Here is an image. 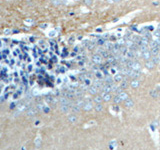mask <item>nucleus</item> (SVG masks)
I'll use <instances>...</instances> for the list:
<instances>
[{
    "label": "nucleus",
    "instance_id": "nucleus-27",
    "mask_svg": "<svg viewBox=\"0 0 160 150\" xmlns=\"http://www.w3.org/2000/svg\"><path fill=\"white\" fill-rule=\"evenodd\" d=\"M154 65H155V64L152 62V60H151V61H147L146 64H145V66H146L147 69H152V68L154 67Z\"/></svg>",
    "mask_w": 160,
    "mask_h": 150
},
{
    "label": "nucleus",
    "instance_id": "nucleus-25",
    "mask_svg": "<svg viewBox=\"0 0 160 150\" xmlns=\"http://www.w3.org/2000/svg\"><path fill=\"white\" fill-rule=\"evenodd\" d=\"M102 101H103L102 95H95V97H94V102L95 103H101Z\"/></svg>",
    "mask_w": 160,
    "mask_h": 150
},
{
    "label": "nucleus",
    "instance_id": "nucleus-17",
    "mask_svg": "<svg viewBox=\"0 0 160 150\" xmlns=\"http://www.w3.org/2000/svg\"><path fill=\"white\" fill-rule=\"evenodd\" d=\"M46 102H47V103H50V104H54V103L56 102V99H55L53 96L48 95V96H46Z\"/></svg>",
    "mask_w": 160,
    "mask_h": 150
},
{
    "label": "nucleus",
    "instance_id": "nucleus-22",
    "mask_svg": "<svg viewBox=\"0 0 160 150\" xmlns=\"http://www.w3.org/2000/svg\"><path fill=\"white\" fill-rule=\"evenodd\" d=\"M96 44L98 46H102L105 44V38H102V37H98V40H97Z\"/></svg>",
    "mask_w": 160,
    "mask_h": 150
},
{
    "label": "nucleus",
    "instance_id": "nucleus-47",
    "mask_svg": "<svg viewBox=\"0 0 160 150\" xmlns=\"http://www.w3.org/2000/svg\"><path fill=\"white\" fill-rule=\"evenodd\" d=\"M87 47H88V49H92V48L94 47V44H93V43H90Z\"/></svg>",
    "mask_w": 160,
    "mask_h": 150
},
{
    "label": "nucleus",
    "instance_id": "nucleus-21",
    "mask_svg": "<svg viewBox=\"0 0 160 150\" xmlns=\"http://www.w3.org/2000/svg\"><path fill=\"white\" fill-rule=\"evenodd\" d=\"M105 49L106 50H108V51H111V50L113 49V45L114 44L113 43H111V42H105Z\"/></svg>",
    "mask_w": 160,
    "mask_h": 150
},
{
    "label": "nucleus",
    "instance_id": "nucleus-46",
    "mask_svg": "<svg viewBox=\"0 0 160 150\" xmlns=\"http://www.w3.org/2000/svg\"><path fill=\"white\" fill-rule=\"evenodd\" d=\"M4 33H5V34H10L11 30H10V29H5V30H4Z\"/></svg>",
    "mask_w": 160,
    "mask_h": 150
},
{
    "label": "nucleus",
    "instance_id": "nucleus-29",
    "mask_svg": "<svg viewBox=\"0 0 160 150\" xmlns=\"http://www.w3.org/2000/svg\"><path fill=\"white\" fill-rule=\"evenodd\" d=\"M95 110L97 111V112H100V111H102L103 110V106L101 105V103H96V105H95Z\"/></svg>",
    "mask_w": 160,
    "mask_h": 150
},
{
    "label": "nucleus",
    "instance_id": "nucleus-23",
    "mask_svg": "<svg viewBox=\"0 0 160 150\" xmlns=\"http://www.w3.org/2000/svg\"><path fill=\"white\" fill-rule=\"evenodd\" d=\"M104 81H105V83H107V84H112V83L114 82V79L111 76H107V77H104Z\"/></svg>",
    "mask_w": 160,
    "mask_h": 150
},
{
    "label": "nucleus",
    "instance_id": "nucleus-40",
    "mask_svg": "<svg viewBox=\"0 0 160 150\" xmlns=\"http://www.w3.org/2000/svg\"><path fill=\"white\" fill-rule=\"evenodd\" d=\"M21 92H22V90H21V89H19V90L17 91V92L14 94V95H13V98H14V99H15V98H18V97L21 95Z\"/></svg>",
    "mask_w": 160,
    "mask_h": 150
},
{
    "label": "nucleus",
    "instance_id": "nucleus-1",
    "mask_svg": "<svg viewBox=\"0 0 160 150\" xmlns=\"http://www.w3.org/2000/svg\"><path fill=\"white\" fill-rule=\"evenodd\" d=\"M102 60H103V57H102L101 54H99V53L94 54L93 56H92V61H93V63L96 64V65L101 64L102 63Z\"/></svg>",
    "mask_w": 160,
    "mask_h": 150
},
{
    "label": "nucleus",
    "instance_id": "nucleus-42",
    "mask_svg": "<svg viewBox=\"0 0 160 150\" xmlns=\"http://www.w3.org/2000/svg\"><path fill=\"white\" fill-rule=\"evenodd\" d=\"M44 44H45V42H44V41H42V40H41V41H39V45H40V47L43 48V49L45 48V45H44Z\"/></svg>",
    "mask_w": 160,
    "mask_h": 150
},
{
    "label": "nucleus",
    "instance_id": "nucleus-8",
    "mask_svg": "<svg viewBox=\"0 0 160 150\" xmlns=\"http://www.w3.org/2000/svg\"><path fill=\"white\" fill-rule=\"evenodd\" d=\"M82 108H83V110H85V111H90V110H92L93 105H92V103H91V102H85V103L83 104Z\"/></svg>",
    "mask_w": 160,
    "mask_h": 150
},
{
    "label": "nucleus",
    "instance_id": "nucleus-35",
    "mask_svg": "<svg viewBox=\"0 0 160 150\" xmlns=\"http://www.w3.org/2000/svg\"><path fill=\"white\" fill-rule=\"evenodd\" d=\"M150 95H151V97H153V98H157L158 93H157L156 90H151V91H150Z\"/></svg>",
    "mask_w": 160,
    "mask_h": 150
},
{
    "label": "nucleus",
    "instance_id": "nucleus-10",
    "mask_svg": "<svg viewBox=\"0 0 160 150\" xmlns=\"http://www.w3.org/2000/svg\"><path fill=\"white\" fill-rule=\"evenodd\" d=\"M92 85H94L96 88H98V89H101L102 86H103V84H102V80L101 79H97V78H96V80L93 81Z\"/></svg>",
    "mask_w": 160,
    "mask_h": 150
},
{
    "label": "nucleus",
    "instance_id": "nucleus-37",
    "mask_svg": "<svg viewBox=\"0 0 160 150\" xmlns=\"http://www.w3.org/2000/svg\"><path fill=\"white\" fill-rule=\"evenodd\" d=\"M152 62H153L154 64L159 63V58H158V56H152Z\"/></svg>",
    "mask_w": 160,
    "mask_h": 150
},
{
    "label": "nucleus",
    "instance_id": "nucleus-38",
    "mask_svg": "<svg viewBox=\"0 0 160 150\" xmlns=\"http://www.w3.org/2000/svg\"><path fill=\"white\" fill-rule=\"evenodd\" d=\"M84 83H85V84H86L87 86H90V84H91V80H90V78H88V77H85Z\"/></svg>",
    "mask_w": 160,
    "mask_h": 150
},
{
    "label": "nucleus",
    "instance_id": "nucleus-28",
    "mask_svg": "<svg viewBox=\"0 0 160 150\" xmlns=\"http://www.w3.org/2000/svg\"><path fill=\"white\" fill-rule=\"evenodd\" d=\"M120 87H121L122 89H126V88L128 87V82L125 81V80H122L121 82H120Z\"/></svg>",
    "mask_w": 160,
    "mask_h": 150
},
{
    "label": "nucleus",
    "instance_id": "nucleus-16",
    "mask_svg": "<svg viewBox=\"0 0 160 150\" xmlns=\"http://www.w3.org/2000/svg\"><path fill=\"white\" fill-rule=\"evenodd\" d=\"M118 95H119V97L121 98V100L122 101H125L127 98H128V95H127V93L126 92H124V91H121L120 93H118Z\"/></svg>",
    "mask_w": 160,
    "mask_h": 150
},
{
    "label": "nucleus",
    "instance_id": "nucleus-6",
    "mask_svg": "<svg viewBox=\"0 0 160 150\" xmlns=\"http://www.w3.org/2000/svg\"><path fill=\"white\" fill-rule=\"evenodd\" d=\"M98 90H99L98 88H96L94 85H91L88 87V92L90 94H92V95H96V94L98 93Z\"/></svg>",
    "mask_w": 160,
    "mask_h": 150
},
{
    "label": "nucleus",
    "instance_id": "nucleus-3",
    "mask_svg": "<svg viewBox=\"0 0 160 150\" xmlns=\"http://www.w3.org/2000/svg\"><path fill=\"white\" fill-rule=\"evenodd\" d=\"M113 79H114V82L120 83V82L123 80V74H122V73H116L115 75H114Z\"/></svg>",
    "mask_w": 160,
    "mask_h": 150
},
{
    "label": "nucleus",
    "instance_id": "nucleus-4",
    "mask_svg": "<svg viewBox=\"0 0 160 150\" xmlns=\"http://www.w3.org/2000/svg\"><path fill=\"white\" fill-rule=\"evenodd\" d=\"M131 69H133L134 71H140V70H141V65H140V63L137 62V61H133L132 66H131Z\"/></svg>",
    "mask_w": 160,
    "mask_h": 150
},
{
    "label": "nucleus",
    "instance_id": "nucleus-12",
    "mask_svg": "<svg viewBox=\"0 0 160 150\" xmlns=\"http://www.w3.org/2000/svg\"><path fill=\"white\" fill-rule=\"evenodd\" d=\"M71 105H72V103H71L70 105H68V104H66V105H61V106H60V109H61L62 112L67 113L68 111H69V109H71Z\"/></svg>",
    "mask_w": 160,
    "mask_h": 150
},
{
    "label": "nucleus",
    "instance_id": "nucleus-39",
    "mask_svg": "<svg viewBox=\"0 0 160 150\" xmlns=\"http://www.w3.org/2000/svg\"><path fill=\"white\" fill-rule=\"evenodd\" d=\"M42 111L44 113H48L49 111H50V107L49 106H46V105H44L43 106V109H42Z\"/></svg>",
    "mask_w": 160,
    "mask_h": 150
},
{
    "label": "nucleus",
    "instance_id": "nucleus-36",
    "mask_svg": "<svg viewBox=\"0 0 160 150\" xmlns=\"http://www.w3.org/2000/svg\"><path fill=\"white\" fill-rule=\"evenodd\" d=\"M35 145L37 147H39L40 145H41V138H40V137H37L35 139Z\"/></svg>",
    "mask_w": 160,
    "mask_h": 150
},
{
    "label": "nucleus",
    "instance_id": "nucleus-52",
    "mask_svg": "<svg viewBox=\"0 0 160 150\" xmlns=\"http://www.w3.org/2000/svg\"><path fill=\"white\" fill-rule=\"evenodd\" d=\"M9 53V51H8V50H4V54L5 55H6V54H8Z\"/></svg>",
    "mask_w": 160,
    "mask_h": 150
},
{
    "label": "nucleus",
    "instance_id": "nucleus-15",
    "mask_svg": "<svg viewBox=\"0 0 160 150\" xmlns=\"http://www.w3.org/2000/svg\"><path fill=\"white\" fill-rule=\"evenodd\" d=\"M142 57H143L145 60H149L150 57H151L150 51H148V50H146V51H143V52H142Z\"/></svg>",
    "mask_w": 160,
    "mask_h": 150
},
{
    "label": "nucleus",
    "instance_id": "nucleus-45",
    "mask_svg": "<svg viewBox=\"0 0 160 150\" xmlns=\"http://www.w3.org/2000/svg\"><path fill=\"white\" fill-rule=\"evenodd\" d=\"M85 3H86V5H91L92 4V0H85Z\"/></svg>",
    "mask_w": 160,
    "mask_h": 150
},
{
    "label": "nucleus",
    "instance_id": "nucleus-13",
    "mask_svg": "<svg viewBox=\"0 0 160 150\" xmlns=\"http://www.w3.org/2000/svg\"><path fill=\"white\" fill-rule=\"evenodd\" d=\"M159 51H160V47L151 48V50H150L151 56H158V55H159Z\"/></svg>",
    "mask_w": 160,
    "mask_h": 150
},
{
    "label": "nucleus",
    "instance_id": "nucleus-56",
    "mask_svg": "<svg viewBox=\"0 0 160 150\" xmlns=\"http://www.w3.org/2000/svg\"><path fill=\"white\" fill-rule=\"evenodd\" d=\"M0 91H1V87H0Z\"/></svg>",
    "mask_w": 160,
    "mask_h": 150
},
{
    "label": "nucleus",
    "instance_id": "nucleus-31",
    "mask_svg": "<svg viewBox=\"0 0 160 150\" xmlns=\"http://www.w3.org/2000/svg\"><path fill=\"white\" fill-rule=\"evenodd\" d=\"M84 103H85V102L83 101V100H81V99L79 98V99H77V100H76L75 103H74V104H76L77 106H79V107H81V108H82V106H83V104H84Z\"/></svg>",
    "mask_w": 160,
    "mask_h": 150
},
{
    "label": "nucleus",
    "instance_id": "nucleus-51",
    "mask_svg": "<svg viewBox=\"0 0 160 150\" xmlns=\"http://www.w3.org/2000/svg\"><path fill=\"white\" fill-rule=\"evenodd\" d=\"M40 27H41V28H45V27H47V24H43V25H41Z\"/></svg>",
    "mask_w": 160,
    "mask_h": 150
},
{
    "label": "nucleus",
    "instance_id": "nucleus-54",
    "mask_svg": "<svg viewBox=\"0 0 160 150\" xmlns=\"http://www.w3.org/2000/svg\"><path fill=\"white\" fill-rule=\"evenodd\" d=\"M57 83H61V79H57Z\"/></svg>",
    "mask_w": 160,
    "mask_h": 150
},
{
    "label": "nucleus",
    "instance_id": "nucleus-33",
    "mask_svg": "<svg viewBox=\"0 0 160 150\" xmlns=\"http://www.w3.org/2000/svg\"><path fill=\"white\" fill-rule=\"evenodd\" d=\"M113 100H114V103H116V104H118V103H120V102L122 101V100H121V98L119 97V95H118V94H117L116 96H114V97H113Z\"/></svg>",
    "mask_w": 160,
    "mask_h": 150
},
{
    "label": "nucleus",
    "instance_id": "nucleus-14",
    "mask_svg": "<svg viewBox=\"0 0 160 150\" xmlns=\"http://www.w3.org/2000/svg\"><path fill=\"white\" fill-rule=\"evenodd\" d=\"M68 121H69L70 123H72V124L76 123V122H77V117H76V115H75V114L69 115V116H68Z\"/></svg>",
    "mask_w": 160,
    "mask_h": 150
},
{
    "label": "nucleus",
    "instance_id": "nucleus-50",
    "mask_svg": "<svg viewBox=\"0 0 160 150\" xmlns=\"http://www.w3.org/2000/svg\"><path fill=\"white\" fill-rule=\"evenodd\" d=\"M109 1H111V2H114V3H115V2H119L120 0H109Z\"/></svg>",
    "mask_w": 160,
    "mask_h": 150
},
{
    "label": "nucleus",
    "instance_id": "nucleus-2",
    "mask_svg": "<svg viewBox=\"0 0 160 150\" xmlns=\"http://www.w3.org/2000/svg\"><path fill=\"white\" fill-rule=\"evenodd\" d=\"M101 90L103 92H106V93H110L112 91V84H107V83H105V84H103V86H102Z\"/></svg>",
    "mask_w": 160,
    "mask_h": 150
},
{
    "label": "nucleus",
    "instance_id": "nucleus-55",
    "mask_svg": "<svg viewBox=\"0 0 160 150\" xmlns=\"http://www.w3.org/2000/svg\"><path fill=\"white\" fill-rule=\"evenodd\" d=\"M158 58H159V62H160V54L158 55Z\"/></svg>",
    "mask_w": 160,
    "mask_h": 150
},
{
    "label": "nucleus",
    "instance_id": "nucleus-48",
    "mask_svg": "<svg viewBox=\"0 0 160 150\" xmlns=\"http://www.w3.org/2000/svg\"><path fill=\"white\" fill-rule=\"evenodd\" d=\"M32 68H33V66H32V65L30 64V65H28V67H27V70H28V71H31V70H32Z\"/></svg>",
    "mask_w": 160,
    "mask_h": 150
},
{
    "label": "nucleus",
    "instance_id": "nucleus-49",
    "mask_svg": "<svg viewBox=\"0 0 160 150\" xmlns=\"http://www.w3.org/2000/svg\"><path fill=\"white\" fill-rule=\"evenodd\" d=\"M37 94H38V90H33V95H37Z\"/></svg>",
    "mask_w": 160,
    "mask_h": 150
},
{
    "label": "nucleus",
    "instance_id": "nucleus-41",
    "mask_svg": "<svg viewBox=\"0 0 160 150\" xmlns=\"http://www.w3.org/2000/svg\"><path fill=\"white\" fill-rule=\"evenodd\" d=\"M110 73H111L112 75H115V74L117 73V68H116V67L111 68V69H110Z\"/></svg>",
    "mask_w": 160,
    "mask_h": 150
},
{
    "label": "nucleus",
    "instance_id": "nucleus-43",
    "mask_svg": "<svg viewBox=\"0 0 160 150\" xmlns=\"http://www.w3.org/2000/svg\"><path fill=\"white\" fill-rule=\"evenodd\" d=\"M25 23L28 24V25H31V24H33V20H31V19H27V20L25 21Z\"/></svg>",
    "mask_w": 160,
    "mask_h": 150
},
{
    "label": "nucleus",
    "instance_id": "nucleus-44",
    "mask_svg": "<svg viewBox=\"0 0 160 150\" xmlns=\"http://www.w3.org/2000/svg\"><path fill=\"white\" fill-rule=\"evenodd\" d=\"M15 107H16V103H15V102H12V103L10 104V108H11V109H14Z\"/></svg>",
    "mask_w": 160,
    "mask_h": 150
},
{
    "label": "nucleus",
    "instance_id": "nucleus-9",
    "mask_svg": "<svg viewBox=\"0 0 160 150\" xmlns=\"http://www.w3.org/2000/svg\"><path fill=\"white\" fill-rule=\"evenodd\" d=\"M94 75H95V77L97 79H101V80H103L104 79V73L102 72L101 70H96L95 71V73H94Z\"/></svg>",
    "mask_w": 160,
    "mask_h": 150
},
{
    "label": "nucleus",
    "instance_id": "nucleus-7",
    "mask_svg": "<svg viewBox=\"0 0 160 150\" xmlns=\"http://www.w3.org/2000/svg\"><path fill=\"white\" fill-rule=\"evenodd\" d=\"M102 98H103V101L105 102H109L110 100L112 99V96L110 93H106V92H103L102 93Z\"/></svg>",
    "mask_w": 160,
    "mask_h": 150
},
{
    "label": "nucleus",
    "instance_id": "nucleus-5",
    "mask_svg": "<svg viewBox=\"0 0 160 150\" xmlns=\"http://www.w3.org/2000/svg\"><path fill=\"white\" fill-rule=\"evenodd\" d=\"M59 102H60V104H61V105H66V104L70 105V104H71V102H70V99H68L66 96L61 97V98L59 99Z\"/></svg>",
    "mask_w": 160,
    "mask_h": 150
},
{
    "label": "nucleus",
    "instance_id": "nucleus-34",
    "mask_svg": "<svg viewBox=\"0 0 160 150\" xmlns=\"http://www.w3.org/2000/svg\"><path fill=\"white\" fill-rule=\"evenodd\" d=\"M101 56L104 57V58H107L108 56H109V54H108V50H106V49L102 50V51H101Z\"/></svg>",
    "mask_w": 160,
    "mask_h": 150
},
{
    "label": "nucleus",
    "instance_id": "nucleus-24",
    "mask_svg": "<svg viewBox=\"0 0 160 150\" xmlns=\"http://www.w3.org/2000/svg\"><path fill=\"white\" fill-rule=\"evenodd\" d=\"M35 113H36V110H35L34 107H29L27 109V115L30 116V115H34Z\"/></svg>",
    "mask_w": 160,
    "mask_h": 150
},
{
    "label": "nucleus",
    "instance_id": "nucleus-30",
    "mask_svg": "<svg viewBox=\"0 0 160 150\" xmlns=\"http://www.w3.org/2000/svg\"><path fill=\"white\" fill-rule=\"evenodd\" d=\"M56 35H57V31H56L55 29H52V30H50V31L48 32V36H49V37H51V38L55 37Z\"/></svg>",
    "mask_w": 160,
    "mask_h": 150
},
{
    "label": "nucleus",
    "instance_id": "nucleus-32",
    "mask_svg": "<svg viewBox=\"0 0 160 150\" xmlns=\"http://www.w3.org/2000/svg\"><path fill=\"white\" fill-rule=\"evenodd\" d=\"M83 90L82 89H79V90H76L75 91V96L76 97H82L83 96Z\"/></svg>",
    "mask_w": 160,
    "mask_h": 150
},
{
    "label": "nucleus",
    "instance_id": "nucleus-20",
    "mask_svg": "<svg viewBox=\"0 0 160 150\" xmlns=\"http://www.w3.org/2000/svg\"><path fill=\"white\" fill-rule=\"evenodd\" d=\"M133 105H134V103H133V101L131 99L127 98L126 100H125V106H126V107H128V108L133 107Z\"/></svg>",
    "mask_w": 160,
    "mask_h": 150
},
{
    "label": "nucleus",
    "instance_id": "nucleus-19",
    "mask_svg": "<svg viewBox=\"0 0 160 150\" xmlns=\"http://www.w3.org/2000/svg\"><path fill=\"white\" fill-rule=\"evenodd\" d=\"M130 85H131V87H132V88H137V87H139L140 82H139L138 80H137V79H134V80L131 81Z\"/></svg>",
    "mask_w": 160,
    "mask_h": 150
},
{
    "label": "nucleus",
    "instance_id": "nucleus-53",
    "mask_svg": "<svg viewBox=\"0 0 160 150\" xmlns=\"http://www.w3.org/2000/svg\"><path fill=\"white\" fill-rule=\"evenodd\" d=\"M113 108H114V109H115L116 111H119V107H117V106H116V107H113Z\"/></svg>",
    "mask_w": 160,
    "mask_h": 150
},
{
    "label": "nucleus",
    "instance_id": "nucleus-18",
    "mask_svg": "<svg viewBox=\"0 0 160 150\" xmlns=\"http://www.w3.org/2000/svg\"><path fill=\"white\" fill-rule=\"evenodd\" d=\"M80 109H81V107L77 106L76 104H72V105H71V110L73 111V113H78V112H80Z\"/></svg>",
    "mask_w": 160,
    "mask_h": 150
},
{
    "label": "nucleus",
    "instance_id": "nucleus-11",
    "mask_svg": "<svg viewBox=\"0 0 160 150\" xmlns=\"http://www.w3.org/2000/svg\"><path fill=\"white\" fill-rule=\"evenodd\" d=\"M51 2L55 6H58V5H61V4H66L68 1L67 0H51Z\"/></svg>",
    "mask_w": 160,
    "mask_h": 150
},
{
    "label": "nucleus",
    "instance_id": "nucleus-26",
    "mask_svg": "<svg viewBox=\"0 0 160 150\" xmlns=\"http://www.w3.org/2000/svg\"><path fill=\"white\" fill-rule=\"evenodd\" d=\"M150 47H151V48L160 47V45H159V43H158L157 39H155V40H153V41H151V42H150Z\"/></svg>",
    "mask_w": 160,
    "mask_h": 150
}]
</instances>
